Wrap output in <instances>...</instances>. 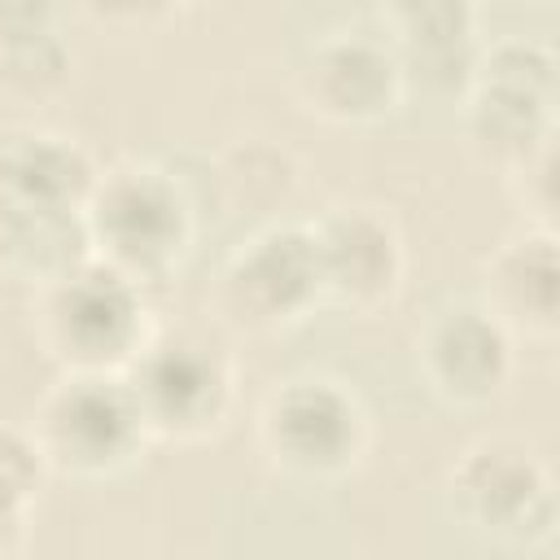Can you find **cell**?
Returning a JSON list of instances; mask_svg holds the SVG:
<instances>
[{
    "mask_svg": "<svg viewBox=\"0 0 560 560\" xmlns=\"http://www.w3.org/2000/svg\"><path fill=\"white\" fill-rule=\"evenodd\" d=\"M88 254L131 284L171 280L192 245V201L158 162H114L83 201Z\"/></svg>",
    "mask_w": 560,
    "mask_h": 560,
    "instance_id": "cell-1",
    "label": "cell"
},
{
    "mask_svg": "<svg viewBox=\"0 0 560 560\" xmlns=\"http://www.w3.org/2000/svg\"><path fill=\"white\" fill-rule=\"evenodd\" d=\"M31 332L61 372L122 376L158 328L149 319L144 289L114 267L88 258L52 284L35 289Z\"/></svg>",
    "mask_w": 560,
    "mask_h": 560,
    "instance_id": "cell-2",
    "label": "cell"
},
{
    "mask_svg": "<svg viewBox=\"0 0 560 560\" xmlns=\"http://www.w3.org/2000/svg\"><path fill=\"white\" fill-rule=\"evenodd\" d=\"M464 127L472 149L508 171L556 131L560 105V57L538 35L481 39L472 83L464 92Z\"/></svg>",
    "mask_w": 560,
    "mask_h": 560,
    "instance_id": "cell-3",
    "label": "cell"
},
{
    "mask_svg": "<svg viewBox=\"0 0 560 560\" xmlns=\"http://www.w3.org/2000/svg\"><path fill=\"white\" fill-rule=\"evenodd\" d=\"M455 516L486 542L542 551L560 525L556 477L534 442L512 433L472 438L446 468Z\"/></svg>",
    "mask_w": 560,
    "mask_h": 560,
    "instance_id": "cell-4",
    "label": "cell"
},
{
    "mask_svg": "<svg viewBox=\"0 0 560 560\" xmlns=\"http://www.w3.org/2000/svg\"><path fill=\"white\" fill-rule=\"evenodd\" d=\"M26 429L48 468L79 481L118 477L149 451L140 411L114 372H61L39 394Z\"/></svg>",
    "mask_w": 560,
    "mask_h": 560,
    "instance_id": "cell-5",
    "label": "cell"
},
{
    "mask_svg": "<svg viewBox=\"0 0 560 560\" xmlns=\"http://www.w3.org/2000/svg\"><path fill=\"white\" fill-rule=\"evenodd\" d=\"M122 385L149 442H206L236 407L232 359L197 332H153L127 363Z\"/></svg>",
    "mask_w": 560,
    "mask_h": 560,
    "instance_id": "cell-6",
    "label": "cell"
},
{
    "mask_svg": "<svg viewBox=\"0 0 560 560\" xmlns=\"http://www.w3.org/2000/svg\"><path fill=\"white\" fill-rule=\"evenodd\" d=\"M258 442L276 468L332 481L368 451V411L332 376H289L258 407Z\"/></svg>",
    "mask_w": 560,
    "mask_h": 560,
    "instance_id": "cell-7",
    "label": "cell"
},
{
    "mask_svg": "<svg viewBox=\"0 0 560 560\" xmlns=\"http://www.w3.org/2000/svg\"><path fill=\"white\" fill-rule=\"evenodd\" d=\"M214 306L241 332H280L324 306L311 228L267 223L241 241L219 271Z\"/></svg>",
    "mask_w": 560,
    "mask_h": 560,
    "instance_id": "cell-8",
    "label": "cell"
},
{
    "mask_svg": "<svg viewBox=\"0 0 560 560\" xmlns=\"http://www.w3.org/2000/svg\"><path fill=\"white\" fill-rule=\"evenodd\" d=\"M416 368L446 407H486L512 385L516 337L481 302H446L416 328Z\"/></svg>",
    "mask_w": 560,
    "mask_h": 560,
    "instance_id": "cell-9",
    "label": "cell"
},
{
    "mask_svg": "<svg viewBox=\"0 0 560 560\" xmlns=\"http://www.w3.org/2000/svg\"><path fill=\"white\" fill-rule=\"evenodd\" d=\"M311 228L319 293L324 306H341L350 315H372L394 302L407 249L398 223L376 206H328Z\"/></svg>",
    "mask_w": 560,
    "mask_h": 560,
    "instance_id": "cell-10",
    "label": "cell"
},
{
    "mask_svg": "<svg viewBox=\"0 0 560 560\" xmlns=\"http://www.w3.org/2000/svg\"><path fill=\"white\" fill-rule=\"evenodd\" d=\"M407 96L381 31H337L298 70V101L324 122H376Z\"/></svg>",
    "mask_w": 560,
    "mask_h": 560,
    "instance_id": "cell-11",
    "label": "cell"
},
{
    "mask_svg": "<svg viewBox=\"0 0 560 560\" xmlns=\"http://www.w3.org/2000/svg\"><path fill=\"white\" fill-rule=\"evenodd\" d=\"M381 35L402 70V88L464 101L481 52L477 9L459 0H407L376 9Z\"/></svg>",
    "mask_w": 560,
    "mask_h": 560,
    "instance_id": "cell-12",
    "label": "cell"
},
{
    "mask_svg": "<svg viewBox=\"0 0 560 560\" xmlns=\"http://www.w3.org/2000/svg\"><path fill=\"white\" fill-rule=\"evenodd\" d=\"M481 306L521 341L560 332V241L542 228L503 236L481 262Z\"/></svg>",
    "mask_w": 560,
    "mask_h": 560,
    "instance_id": "cell-13",
    "label": "cell"
},
{
    "mask_svg": "<svg viewBox=\"0 0 560 560\" xmlns=\"http://www.w3.org/2000/svg\"><path fill=\"white\" fill-rule=\"evenodd\" d=\"M96 162L88 149L57 131H13L0 140V197L39 210H83Z\"/></svg>",
    "mask_w": 560,
    "mask_h": 560,
    "instance_id": "cell-14",
    "label": "cell"
},
{
    "mask_svg": "<svg viewBox=\"0 0 560 560\" xmlns=\"http://www.w3.org/2000/svg\"><path fill=\"white\" fill-rule=\"evenodd\" d=\"M83 210H39L13 197H0V276L31 289L52 284L57 276L88 262Z\"/></svg>",
    "mask_w": 560,
    "mask_h": 560,
    "instance_id": "cell-15",
    "label": "cell"
},
{
    "mask_svg": "<svg viewBox=\"0 0 560 560\" xmlns=\"http://www.w3.org/2000/svg\"><path fill=\"white\" fill-rule=\"evenodd\" d=\"M70 74V52L52 31V13L35 4H0V88L26 101L52 96Z\"/></svg>",
    "mask_w": 560,
    "mask_h": 560,
    "instance_id": "cell-16",
    "label": "cell"
},
{
    "mask_svg": "<svg viewBox=\"0 0 560 560\" xmlns=\"http://www.w3.org/2000/svg\"><path fill=\"white\" fill-rule=\"evenodd\" d=\"M48 459L26 424L0 420V560H13L26 547L31 508L48 481Z\"/></svg>",
    "mask_w": 560,
    "mask_h": 560,
    "instance_id": "cell-17",
    "label": "cell"
},
{
    "mask_svg": "<svg viewBox=\"0 0 560 560\" xmlns=\"http://www.w3.org/2000/svg\"><path fill=\"white\" fill-rule=\"evenodd\" d=\"M556 140H560V136H551L547 144H538L534 153H525L521 162H512V166L503 171L508 192H512V201H516L521 214H525V228H542V232H556V210H560Z\"/></svg>",
    "mask_w": 560,
    "mask_h": 560,
    "instance_id": "cell-18",
    "label": "cell"
}]
</instances>
